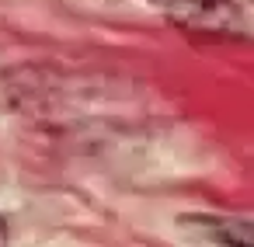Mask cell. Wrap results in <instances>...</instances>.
Wrapping results in <instances>:
<instances>
[{
  "mask_svg": "<svg viewBox=\"0 0 254 247\" xmlns=\"http://www.w3.org/2000/svg\"><path fill=\"white\" fill-rule=\"evenodd\" d=\"M202 230L219 247H254V223L247 219H202Z\"/></svg>",
  "mask_w": 254,
  "mask_h": 247,
  "instance_id": "6da1fadb",
  "label": "cell"
},
{
  "mask_svg": "<svg viewBox=\"0 0 254 247\" xmlns=\"http://www.w3.org/2000/svg\"><path fill=\"white\" fill-rule=\"evenodd\" d=\"M0 247H4V223H0Z\"/></svg>",
  "mask_w": 254,
  "mask_h": 247,
  "instance_id": "7a4b0ae2",
  "label": "cell"
}]
</instances>
